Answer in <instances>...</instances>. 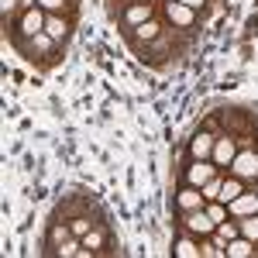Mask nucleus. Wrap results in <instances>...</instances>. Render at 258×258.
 Masks as SVG:
<instances>
[{"label":"nucleus","mask_w":258,"mask_h":258,"mask_svg":"<svg viewBox=\"0 0 258 258\" xmlns=\"http://www.w3.org/2000/svg\"><path fill=\"white\" fill-rule=\"evenodd\" d=\"M217 227V220L210 217V214H186L182 217V231L186 234H210Z\"/></svg>","instance_id":"nucleus-1"},{"label":"nucleus","mask_w":258,"mask_h":258,"mask_svg":"<svg viewBox=\"0 0 258 258\" xmlns=\"http://www.w3.org/2000/svg\"><path fill=\"white\" fill-rule=\"evenodd\" d=\"M189 155L193 159H210L214 155V135L203 127L200 135H193V141H189Z\"/></svg>","instance_id":"nucleus-2"},{"label":"nucleus","mask_w":258,"mask_h":258,"mask_svg":"<svg viewBox=\"0 0 258 258\" xmlns=\"http://www.w3.org/2000/svg\"><path fill=\"white\" fill-rule=\"evenodd\" d=\"M45 31V18H41L38 7H31V11H24V21H21V35H28V38H35Z\"/></svg>","instance_id":"nucleus-3"},{"label":"nucleus","mask_w":258,"mask_h":258,"mask_svg":"<svg viewBox=\"0 0 258 258\" xmlns=\"http://www.w3.org/2000/svg\"><path fill=\"white\" fill-rule=\"evenodd\" d=\"M210 179H214V165H203V159H197V165L186 169V182H189V186H203V182H210Z\"/></svg>","instance_id":"nucleus-4"},{"label":"nucleus","mask_w":258,"mask_h":258,"mask_svg":"<svg viewBox=\"0 0 258 258\" xmlns=\"http://www.w3.org/2000/svg\"><path fill=\"white\" fill-rule=\"evenodd\" d=\"M234 155H238V145H234V138H231V135H224L220 141H214V159H217L220 165H227Z\"/></svg>","instance_id":"nucleus-5"},{"label":"nucleus","mask_w":258,"mask_h":258,"mask_svg":"<svg viewBox=\"0 0 258 258\" xmlns=\"http://www.w3.org/2000/svg\"><path fill=\"white\" fill-rule=\"evenodd\" d=\"M234 172H238V176H258V155L255 152L238 155V159H234Z\"/></svg>","instance_id":"nucleus-6"},{"label":"nucleus","mask_w":258,"mask_h":258,"mask_svg":"<svg viewBox=\"0 0 258 258\" xmlns=\"http://www.w3.org/2000/svg\"><path fill=\"white\" fill-rule=\"evenodd\" d=\"M83 238H86V241H83V248H90V251H100V248L107 244V227H97V231L90 227Z\"/></svg>","instance_id":"nucleus-7"},{"label":"nucleus","mask_w":258,"mask_h":258,"mask_svg":"<svg viewBox=\"0 0 258 258\" xmlns=\"http://www.w3.org/2000/svg\"><path fill=\"white\" fill-rule=\"evenodd\" d=\"M176 203L182 207V210H197V207H203V193H197V189L189 186V189H182V193H179Z\"/></svg>","instance_id":"nucleus-8"},{"label":"nucleus","mask_w":258,"mask_h":258,"mask_svg":"<svg viewBox=\"0 0 258 258\" xmlns=\"http://www.w3.org/2000/svg\"><path fill=\"white\" fill-rule=\"evenodd\" d=\"M244 193V186H241V179H227V182H220V200L224 203H231V200H238Z\"/></svg>","instance_id":"nucleus-9"},{"label":"nucleus","mask_w":258,"mask_h":258,"mask_svg":"<svg viewBox=\"0 0 258 258\" xmlns=\"http://www.w3.org/2000/svg\"><path fill=\"white\" fill-rule=\"evenodd\" d=\"M145 21H152V7L148 4H135L127 11V24H145Z\"/></svg>","instance_id":"nucleus-10"},{"label":"nucleus","mask_w":258,"mask_h":258,"mask_svg":"<svg viewBox=\"0 0 258 258\" xmlns=\"http://www.w3.org/2000/svg\"><path fill=\"white\" fill-rule=\"evenodd\" d=\"M45 31H48L55 41L69 35V28H66V21H62V18H45Z\"/></svg>","instance_id":"nucleus-11"},{"label":"nucleus","mask_w":258,"mask_h":258,"mask_svg":"<svg viewBox=\"0 0 258 258\" xmlns=\"http://www.w3.org/2000/svg\"><path fill=\"white\" fill-rule=\"evenodd\" d=\"M141 41H152V38H159V24L155 21H145V24H138V31H135Z\"/></svg>","instance_id":"nucleus-12"},{"label":"nucleus","mask_w":258,"mask_h":258,"mask_svg":"<svg viewBox=\"0 0 258 258\" xmlns=\"http://www.w3.org/2000/svg\"><path fill=\"white\" fill-rule=\"evenodd\" d=\"M231 210L234 214H248V210H258V200H251V197H244V200H231Z\"/></svg>","instance_id":"nucleus-13"},{"label":"nucleus","mask_w":258,"mask_h":258,"mask_svg":"<svg viewBox=\"0 0 258 258\" xmlns=\"http://www.w3.org/2000/svg\"><path fill=\"white\" fill-rule=\"evenodd\" d=\"M227 255H234V258H241V255H255V248H251V241H234V244L227 248Z\"/></svg>","instance_id":"nucleus-14"},{"label":"nucleus","mask_w":258,"mask_h":258,"mask_svg":"<svg viewBox=\"0 0 258 258\" xmlns=\"http://www.w3.org/2000/svg\"><path fill=\"white\" fill-rule=\"evenodd\" d=\"M241 231L248 234L251 241H258V217H251V220H241Z\"/></svg>","instance_id":"nucleus-15"},{"label":"nucleus","mask_w":258,"mask_h":258,"mask_svg":"<svg viewBox=\"0 0 258 258\" xmlns=\"http://www.w3.org/2000/svg\"><path fill=\"white\" fill-rule=\"evenodd\" d=\"M55 251H59V255H80V244H76L73 238H66L59 248H55Z\"/></svg>","instance_id":"nucleus-16"},{"label":"nucleus","mask_w":258,"mask_h":258,"mask_svg":"<svg viewBox=\"0 0 258 258\" xmlns=\"http://www.w3.org/2000/svg\"><path fill=\"white\" fill-rule=\"evenodd\" d=\"M169 14H172L176 21H182V24H186V21H189V7H179V4H169Z\"/></svg>","instance_id":"nucleus-17"},{"label":"nucleus","mask_w":258,"mask_h":258,"mask_svg":"<svg viewBox=\"0 0 258 258\" xmlns=\"http://www.w3.org/2000/svg\"><path fill=\"white\" fill-rule=\"evenodd\" d=\"M52 35H35V38H31V45H35V48H41V52H48V48H52Z\"/></svg>","instance_id":"nucleus-18"},{"label":"nucleus","mask_w":258,"mask_h":258,"mask_svg":"<svg viewBox=\"0 0 258 258\" xmlns=\"http://www.w3.org/2000/svg\"><path fill=\"white\" fill-rule=\"evenodd\" d=\"M66 238H69V231H66L62 224H55V227H52V234H48V241H52V244H62Z\"/></svg>","instance_id":"nucleus-19"},{"label":"nucleus","mask_w":258,"mask_h":258,"mask_svg":"<svg viewBox=\"0 0 258 258\" xmlns=\"http://www.w3.org/2000/svg\"><path fill=\"white\" fill-rule=\"evenodd\" d=\"M69 231H73V234H86V231H90V220H86V217H76L73 224H69Z\"/></svg>","instance_id":"nucleus-20"},{"label":"nucleus","mask_w":258,"mask_h":258,"mask_svg":"<svg viewBox=\"0 0 258 258\" xmlns=\"http://www.w3.org/2000/svg\"><path fill=\"white\" fill-rule=\"evenodd\" d=\"M217 189H220V182H214V179H210V182H203V197H207V200H214V197H220Z\"/></svg>","instance_id":"nucleus-21"},{"label":"nucleus","mask_w":258,"mask_h":258,"mask_svg":"<svg viewBox=\"0 0 258 258\" xmlns=\"http://www.w3.org/2000/svg\"><path fill=\"white\" fill-rule=\"evenodd\" d=\"M176 255H200V248H193L189 241H179V244H176Z\"/></svg>","instance_id":"nucleus-22"},{"label":"nucleus","mask_w":258,"mask_h":258,"mask_svg":"<svg viewBox=\"0 0 258 258\" xmlns=\"http://www.w3.org/2000/svg\"><path fill=\"white\" fill-rule=\"evenodd\" d=\"M238 231H241V224H220V234H224V238H234Z\"/></svg>","instance_id":"nucleus-23"},{"label":"nucleus","mask_w":258,"mask_h":258,"mask_svg":"<svg viewBox=\"0 0 258 258\" xmlns=\"http://www.w3.org/2000/svg\"><path fill=\"white\" fill-rule=\"evenodd\" d=\"M41 7H45V11H62V4H66V0H38Z\"/></svg>","instance_id":"nucleus-24"},{"label":"nucleus","mask_w":258,"mask_h":258,"mask_svg":"<svg viewBox=\"0 0 258 258\" xmlns=\"http://www.w3.org/2000/svg\"><path fill=\"white\" fill-rule=\"evenodd\" d=\"M203 127L214 135V131H220V120H217V117H207V124H203Z\"/></svg>","instance_id":"nucleus-25"},{"label":"nucleus","mask_w":258,"mask_h":258,"mask_svg":"<svg viewBox=\"0 0 258 258\" xmlns=\"http://www.w3.org/2000/svg\"><path fill=\"white\" fill-rule=\"evenodd\" d=\"M14 4H18V0H4V14H11V11H14Z\"/></svg>","instance_id":"nucleus-26"}]
</instances>
